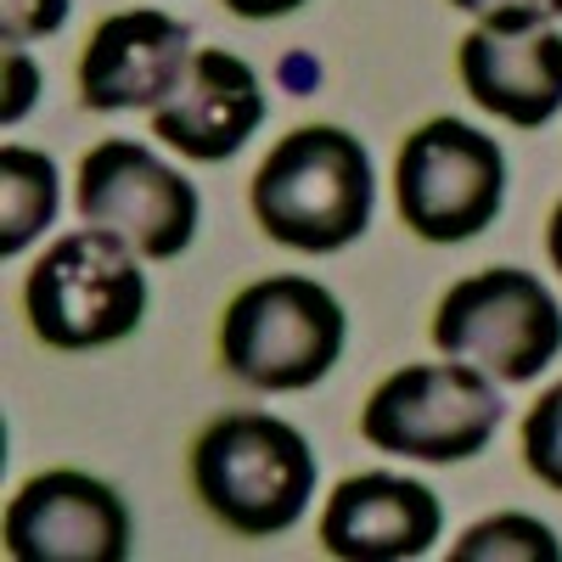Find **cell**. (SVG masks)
I'll return each mask as SVG.
<instances>
[{
  "label": "cell",
  "mask_w": 562,
  "mask_h": 562,
  "mask_svg": "<svg viewBox=\"0 0 562 562\" xmlns=\"http://www.w3.org/2000/svg\"><path fill=\"white\" fill-rule=\"evenodd\" d=\"M248 203L270 243L293 254H338L366 237L378 209L371 153L338 124H304L265 153Z\"/></svg>",
  "instance_id": "1"
},
{
  "label": "cell",
  "mask_w": 562,
  "mask_h": 562,
  "mask_svg": "<svg viewBox=\"0 0 562 562\" xmlns=\"http://www.w3.org/2000/svg\"><path fill=\"white\" fill-rule=\"evenodd\" d=\"M192 490L231 535H288L315 495L310 439L270 411L214 416L192 445Z\"/></svg>",
  "instance_id": "2"
},
{
  "label": "cell",
  "mask_w": 562,
  "mask_h": 562,
  "mask_svg": "<svg viewBox=\"0 0 562 562\" xmlns=\"http://www.w3.org/2000/svg\"><path fill=\"white\" fill-rule=\"evenodd\" d=\"M23 315L45 349H108L147 315V270L135 248L102 225L68 231L23 276Z\"/></svg>",
  "instance_id": "3"
},
{
  "label": "cell",
  "mask_w": 562,
  "mask_h": 562,
  "mask_svg": "<svg viewBox=\"0 0 562 562\" xmlns=\"http://www.w3.org/2000/svg\"><path fill=\"white\" fill-rule=\"evenodd\" d=\"M349 338L344 304L310 276H265L225 304L220 360L259 394L315 389L338 366Z\"/></svg>",
  "instance_id": "4"
},
{
  "label": "cell",
  "mask_w": 562,
  "mask_h": 562,
  "mask_svg": "<svg viewBox=\"0 0 562 562\" xmlns=\"http://www.w3.org/2000/svg\"><path fill=\"white\" fill-rule=\"evenodd\" d=\"M434 344L495 383H535L562 355V310L540 276L490 265L439 299Z\"/></svg>",
  "instance_id": "5"
},
{
  "label": "cell",
  "mask_w": 562,
  "mask_h": 562,
  "mask_svg": "<svg viewBox=\"0 0 562 562\" xmlns=\"http://www.w3.org/2000/svg\"><path fill=\"white\" fill-rule=\"evenodd\" d=\"M506 416L501 389L467 360H422L405 366L366 400L360 434L389 456L411 461H467L479 456Z\"/></svg>",
  "instance_id": "6"
},
{
  "label": "cell",
  "mask_w": 562,
  "mask_h": 562,
  "mask_svg": "<svg viewBox=\"0 0 562 562\" xmlns=\"http://www.w3.org/2000/svg\"><path fill=\"white\" fill-rule=\"evenodd\" d=\"M506 203V153L461 119H428L394 158V209L422 243H467Z\"/></svg>",
  "instance_id": "7"
},
{
  "label": "cell",
  "mask_w": 562,
  "mask_h": 562,
  "mask_svg": "<svg viewBox=\"0 0 562 562\" xmlns=\"http://www.w3.org/2000/svg\"><path fill=\"white\" fill-rule=\"evenodd\" d=\"M79 214L124 237L140 259H180L203 225V198L140 140H102L79 164Z\"/></svg>",
  "instance_id": "8"
},
{
  "label": "cell",
  "mask_w": 562,
  "mask_h": 562,
  "mask_svg": "<svg viewBox=\"0 0 562 562\" xmlns=\"http://www.w3.org/2000/svg\"><path fill=\"white\" fill-rule=\"evenodd\" d=\"M7 557L18 562H124L130 506L113 484L57 467L34 473L7 506Z\"/></svg>",
  "instance_id": "9"
},
{
  "label": "cell",
  "mask_w": 562,
  "mask_h": 562,
  "mask_svg": "<svg viewBox=\"0 0 562 562\" xmlns=\"http://www.w3.org/2000/svg\"><path fill=\"white\" fill-rule=\"evenodd\" d=\"M192 29L169 12H113L97 23L79 57V102L90 113L164 108L192 68Z\"/></svg>",
  "instance_id": "10"
},
{
  "label": "cell",
  "mask_w": 562,
  "mask_h": 562,
  "mask_svg": "<svg viewBox=\"0 0 562 562\" xmlns=\"http://www.w3.org/2000/svg\"><path fill=\"white\" fill-rule=\"evenodd\" d=\"M445 529V506L428 484L394 473H355L326 495L321 546L344 562H400L428 557Z\"/></svg>",
  "instance_id": "11"
},
{
  "label": "cell",
  "mask_w": 562,
  "mask_h": 562,
  "mask_svg": "<svg viewBox=\"0 0 562 562\" xmlns=\"http://www.w3.org/2000/svg\"><path fill=\"white\" fill-rule=\"evenodd\" d=\"M265 124V85L259 74L231 57V52H203L192 57L186 79L175 85V97L153 108V135L180 158L198 164H225L248 147V135Z\"/></svg>",
  "instance_id": "12"
},
{
  "label": "cell",
  "mask_w": 562,
  "mask_h": 562,
  "mask_svg": "<svg viewBox=\"0 0 562 562\" xmlns=\"http://www.w3.org/2000/svg\"><path fill=\"white\" fill-rule=\"evenodd\" d=\"M461 85L484 113L540 130L562 113V34L535 29V34H495L473 29L456 45Z\"/></svg>",
  "instance_id": "13"
},
{
  "label": "cell",
  "mask_w": 562,
  "mask_h": 562,
  "mask_svg": "<svg viewBox=\"0 0 562 562\" xmlns=\"http://www.w3.org/2000/svg\"><path fill=\"white\" fill-rule=\"evenodd\" d=\"M57 164L34 147H0V254L18 259L57 220L63 186Z\"/></svg>",
  "instance_id": "14"
},
{
  "label": "cell",
  "mask_w": 562,
  "mask_h": 562,
  "mask_svg": "<svg viewBox=\"0 0 562 562\" xmlns=\"http://www.w3.org/2000/svg\"><path fill=\"white\" fill-rule=\"evenodd\" d=\"M450 562H562V546L540 518L501 512V518H484L467 529L461 546L450 551Z\"/></svg>",
  "instance_id": "15"
},
{
  "label": "cell",
  "mask_w": 562,
  "mask_h": 562,
  "mask_svg": "<svg viewBox=\"0 0 562 562\" xmlns=\"http://www.w3.org/2000/svg\"><path fill=\"white\" fill-rule=\"evenodd\" d=\"M524 461L546 490L562 495V383L546 389L535 411L524 416Z\"/></svg>",
  "instance_id": "16"
},
{
  "label": "cell",
  "mask_w": 562,
  "mask_h": 562,
  "mask_svg": "<svg viewBox=\"0 0 562 562\" xmlns=\"http://www.w3.org/2000/svg\"><path fill=\"white\" fill-rule=\"evenodd\" d=\"M467 18H479V29H495V34H535V29H551L562 18V0H450Z\"/></svg>",
  "instance_id": "17"
},
{
  "label": "cell",
  "mask_w": 562,
  "mask_h": 562,
  "mask_svg": "<svg viewBox=\"0 0 562 562\" xmlns=\"http://www.w3.org/2000/svg\"><path fill=\"white\" fill-rule=\"evenodd\" d=\"M74 12V0H0V40L7 45H29L57 34Z\"/></svg>",
  "instance_id": "18"
},
{
  "label": "cell",
  "mask_w": 562,
  "mask_h": 562,
  "mask_svg": "<svg viewBox=\"0 0 562 562\" xmlns=\"http://www.w3.org/2000/svg\"><path fill=\"white\" fill-rule=\"evenodd\" d=\"M40 97V68L23 57V45H7V108H0V119L18 124Z\"/></svg>",
  "instance_id": "19"
},
{
  "label": "cell",
  "mask_w": 562,
  "mask_h": 562,
  "mask_svg": "<svg viewBox=\"0 0 562 562\" xmlns=\"http://www.w3.org/2000/svg\"><path fill=\"white\" fill-rule=\"evenodd\" d=\"M304 0H225V12H237V18H248V23H265V18H288V12H299Z\"/></svg>",
  "instance_id": "20"
},
{
  "label": "cell",
  "mask_w": 562,
  "mask_h": 562,
  "mask_svg": "<svg viewBox=\"0 0 562 562\" xmlns=\"http://www.w3.org/2000/svg\"><path fill=\"white\" fill-rule=\"evenodd\" d=\"M546 254H551V265L562 270V203L551 209V225H546Z\"/></svg>",
  "instance_id": "21"
}]
</instances>
